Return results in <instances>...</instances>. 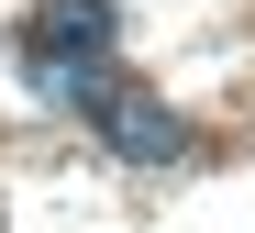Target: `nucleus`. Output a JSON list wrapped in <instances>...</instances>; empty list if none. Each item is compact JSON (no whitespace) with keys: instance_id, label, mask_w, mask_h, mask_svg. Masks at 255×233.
<instances>
[{"instance_id":"nucleus-2","label":"nucleus","mask_w":255,"mask_h":233,"mask_svg":"<svg viewBox=\"0 0 255 233\" xmlns=\"http://www.w3.org/2000/svg\"><path fill=\"white\" fill-rule=\"evenodd\" d=\"M100 145L122 167H178L189 156V122L166 111V100H144V89H111V100H100Z\"/></svg>"},{"instance_id":"nucleus-1","label":"nucleus","mask_w":255,"mask_h":233,"mask_svg":"<svg viewBox=\"0 0 255 233\" xmlns=\"http://www.w3.org/2000/svg\"><path fill=\"white\" fill-rule=\"evenodd\" d=\"M111 33H122L111 0H56V11H33V22H22V67H33V89L100 122V100H111Z\"/></svg>"}]
</instances>
